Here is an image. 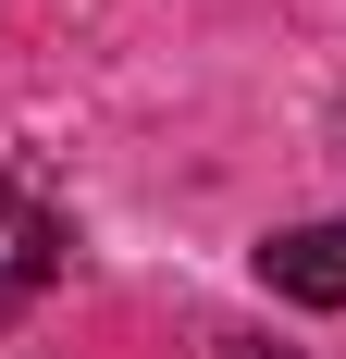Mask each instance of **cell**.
Wrapping results in <instances>:
<instances>
[{"label": "cell", "mask_w": 346, "mask_h": 359, "mask_svg": "<svg viewBox=\"0 0 346 359\" xmlns=\"http://www.w3.org/2000/svg\"><path fill=\"white\" fill-rule=\"evenodd\" d=\"M260 285L297 310H346V223H284L260 236Z\"/></svg>", "instance_id": "1"}, {"label": "cell", "mask_w": 346, "mask_h": 359, "mask_svg": "<svg viewBox=\"0 0 346 359\" xmlns=\"http://www.w3.org/2000/svg\"><path fill=\"white\" fill-rule=\"evenodd\" d=\"M62 273V223L37 211V198H0V323L37 310V285Z\"/></svg>", "instance_id": "2"}, {"label": "cell", "mask_w": 346, "mask_h": 359, "mask_svg": "<svg viewBox=\"0 0 346 359\" xmlns=\"http://www.w3.org/2000/svg\"><path fill=\"white\" fill-rule=\"evenodd\" d=\"M223 359H297V347H260V334H223Z\"/></svg>", "instance_id": "3"}]
</instances>
